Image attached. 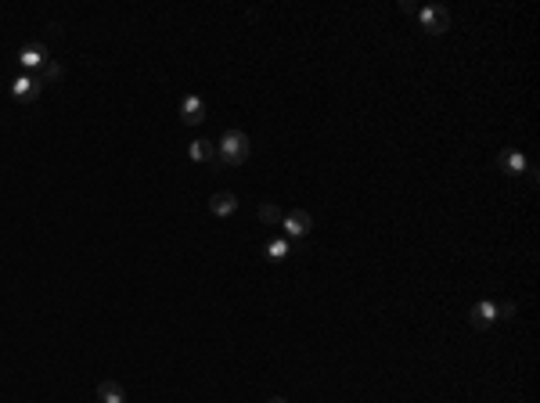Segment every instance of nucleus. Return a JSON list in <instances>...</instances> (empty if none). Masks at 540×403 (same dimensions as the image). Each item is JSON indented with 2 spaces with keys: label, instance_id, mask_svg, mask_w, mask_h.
<instances>
[{
  "label": "nucleus",
  "instance_id": "obj_9",
  "mask_svg": "<svg viewBox=\"0 0 540 403\" xmlns=\"http://www.w3.org/2000/svg\"><path fill=\"white\" fill-rule=\"evenodd\" d=\"M209 209H213L216 216H231L234 209H238V198L231 195V191H216V195L209 198Z\"/></svg>",
  "mask_w": 540,
  "mask_h": 403
},
{
  "label": "nucleus",
  "instance_id": "obj_10",
  "mask_svg": "<svg viewBox=\"0 0 540 403\" xmlns=\"http://www.w3.org/2000/svg\"><path fill=\"white\" fill-rule=\"evenodd\" d=\"M187 155H191L195 163H213V158H216V144L213 141H191Z\"/></svg>",
  "mask_w": 540,
  "mask_h": 403
},
{
  "label": "nucleus",
  "instance_id": "obj_7",
  "mask_svg": "<svg viewBox=\"0 0 540 403\" xmlns=\"http://www.w3.org/2000/svg\"><path fill=\"white\" fill-rule=\"evenodd\" d=\"M180 119H184L187 126H198V123L205 119V101L198 98V94H187V98L180 101Z\"/></svg>",
  "mask_w": 540,
  "mask_h": 403
},
{
  "label": "nucleus",
  "instance_id": "obj_16",
  "mask_svg": "<svg viewBox=\"0 0 540 403\" xmlns=\"http://www.w3.org/2000/svg\"><path fill=\"white\" fill-rule=\"evenodd\" d=\"M526 180H530V184H537V166H533V163L526 166Z\"/></svg>",
  "mask_w": 540,
  "mask_h": 403
},
{
  "label": "nucleus",
  "instance_id": "obj_17",
  "mask_svg": "<svg viewBox=\"0 0 540 403\" xmlns=\"http://www.w3.org/2000/svg\"><path fill=\"white\" fill-rule=\"evenodd\" d=\"M267 403H289V400H284V396H270Z\"/></svg>",
  "mask_w": 540,
  "mask_h": 403
},
{
  "label": "nucleus",
  "instance_id": "obj_11",
  "mask_svg": "<svg viewBox=\"0 0 540 403\" xmlns=\"http://www.w3.org/2000/svg\"><path fill=\"white\" fill-rule=\"evenodd\" d=\"M98 400L101 403H126V393H123L119 382H101L98 385Z\"/></svg>",
  "mask_w": 540,
  "mask_h": 403
},
{
  "label": "nucleus",
  "instance_id": "obj_13",
  "mask_svg": "<svg viewBox=\"0 0 540 403\" xmlns=\"http://www.w3.org/2000/svg\"><path fill=\"white\" fill-rule=\"evenodd\" d=\"M256 213H260V220H263V223H270V227H274V223H281V216H284L274 202H263V205L256 209Z\"/></svg>",
  "mask_w": 540,
  "mask_h": 403
},
{
  "label": "nucleus",
  "instance_id": "obj_15",
  "mask_svg": "<svg viewBox=\"0 0 540 403\" xmlns=\"http://www.w3.org/2000/svg\"><path fill=\"white\" fill-rule=\"evenodd\" d=\"M515 313H519L515 302H501V306H497V320H512Z\"/></svg>",
  "mask_w": 540,
  "mask_h": 403
},
{
  "label": "nucleus",
  "instance_id": "obj_8",
  "mask_svg": "<svg viewBox=\"0 0 540 403\" xmlns=\"http://www.w3.org/2000/svg\"><path fill=\"white\" fill-rule=\"evenodd\" d=\"M497 166H501L504 173H512V176H519V173H526V166H530V158L522 155V152H515V148H508V152H501V155H497Z\"/></svg>",
  "mask_w": 540,
  "mask_h": 403
},
{
  "label": "nucleus",
  "instance_id": "obj_5",
  "mask_svg": "<svg viewBox=\"0 0 540 403\" xmlns=\"http://www.w3.org/2000/svg\"><path fill=\"white\" fill-rule=\"evenodd\" d=\"M19 61H22V65L37 76V72L47 65V61H51V51H47L43 43H25L22 51H19Z\"/></svg>",
  "mask_w": 540,
  "mask_h": 403
},
{
  "label": "nucleus",
  "instance_id": "obj_3",
  "mask_svg": "<svg viewBox=\"0 0 540 403\" xmlns=\"http://www.w3.org/2000/svg\"><path fill=\"white\" fill-rule=\"evenodd\" d=\"M281 227L289 231V238H307L313 231V216L307 209H289V213L281 216Z\"/></svg>",
  "mask_w": 540,
  "mask_h": 403
},
{
  "label": "nucleus",
  "instance_id": "obj_2",
  "mask_svg": "<svg viewBox=\"0 0 540 403\" xmlns=\"http://www.w3.org/2000/svg\"><path fill=\"white\" fill-rule=\"evenodd\" d=\"M418 19H422V25L428 29L433 37H439V33H447L450 29V11L443 8V4H428V8H418Z\"/></svg>",
  "mask_w": 540,
  "mask_h": 403
},
{
  "label": "nucleus",
  "instance_id": "obj_12",
  "mask_svg": "<svg viewBox=\"0 0 540 403\" xmlns=\"http://www.w3.org/2000/svg\"><path fill=\"white\" fill-rule=\"evenodd\" d=\"M284 256H292V241H289V238H274V241L267 245V260L278 263V260H284Z\"/></svg>",
  "mask_w": 540,
  "mask_h": 403
},
{
  "label": "nucleus",
  "instance_id": "obj_1",
  "mask_svg": "<svg viewBox=\"0 0 540 403\" xmlns=\"http://www.w3.org/2000/svg\"><path fill=\"white\" fill-rule=\"evenodd\" d=\"M249 155H252V144L242 130H227L216 144V163L220 166H242Z\"/></svg>",
  "mask_w": 540,
  "mask_h": 403
},
{
  "label": "nucleus",
  "instance_id": "obj_6",
  "mask_svg": "<svg viewBox=\"0 0 540 403\" xmlns=\"http://www.w3.org/2000/svg\"><path fill=\"white\" fill-rule=\"evenodd\" d=\"M494 320H497V302H475L472 313H468V324H472L475 331H486Z\"/></svg>",
  "mask_w": 540,
  "mask_h": 403
},
{
  "label": "nucleus",
  "instance_id": "obj_4",
  "mask_svg": "<svg viewBox=\"0 0 540 403\" xmlns=\"http://www.w3.org/2000/svg\"><path fill=\"white\" fill-rule=\"evenodd\" d=\"M40 94H43V79L33 76V72H25V76H19L11 83V98L14 101H37Z\"/></svg>",
  "mask_w": 540,
  "mask_h": 403
},
{
  "label": "nucleus",
  "instance_id": "obj_14",
  "mask_svg": "<svg viewBox=\"0 0 540 403\" xmlns=\"http://www.w3.org/2000/svg\"><path fill=\"white\" fill-rule=\"evenodd\" d=\"M37 76L43 79V87H47V83H54V79H61V76H65V69H61V65H58V61L51 58V61H47V65H43V69H40Z\"/></svg>",
  "mask_w": 540,
  "mask_h": 403
}]
</instances>
